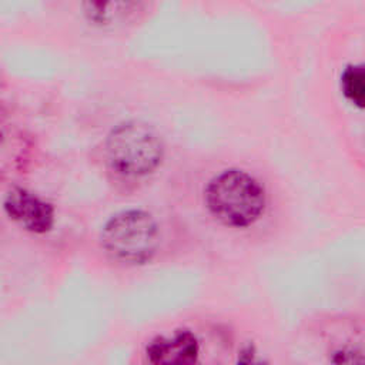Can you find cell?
Wrapping results in <instances>:
<instances>
[{
  "label": "cell",
  "instance_id": "cell-2",
  "mask_svg": "<svg viewBox=\"0 0 365 365\" xmlns=\"http://www.w3.org/2000/svg\"><path fill=\"white\" fill-rule=\"evenodd\" d=\"M107 168L123 180H141L154 174L164 160V143L158 133L141 121L115 125L104 140Z\"/></svg>",
  "mask_w": 365,
  "mask_h": 365
},
{
  "label": "cell",
  "instance_id": "cell-5",
  "mask_svg": "<svg viewBox=\"0 0 365 365\" xmlns=\"http://www.w3.org/2000/svg\"><path fill=\"white\" fill-rule=\"evenodd\" d=\"M3 208L10 220L29 232L46 234L54 225L53 205L26 188H11L4 197Z\"/></svg>",
  "mask_w": 365,
  "mask_h": 365
},
{
  "label": "cell",
  "instance_id": "cell-3",
  "mask_svg": "<svg viewBox=\"0 0 365 365\" xmlns=\"http://www.w3.org/2000/svg\"><path fill=\"white\" fill-rule=\"evenodd\" d=\"M100 242L111 259L127 265H143L157 252L158 224L148 211L124 210L107 220Z\"/></svg>",
  "mask_w": 365,
  "mask_h": 365
},
{
  "label": "cell",
  "instance_id": "cell-7",
  "mask_svg": "<svg viewBox=\"0 0 365 365\" xmlns=\"http://www.w3.org/2000/svg\"><path fill=\"white\" fill-rule=\"evenodd\" d=\"M344 98L358 110H365V63L348 64L339 77Z\"/></svg>",
  "mask_w": 365,
  "mask_h": 365
},
{
  "label": "cell",
  "instance_id": "cell-1",
  "mask_svg": "<svg viewBox=\"0 0 365 365\" xmlns=\"http://www.w3.org/2000/svg\"><path fill=\"white\" fill-rule=\"evenodd\" d=\"M204 204L220 224L238 230L251 227L262 217L267 194L252 174L228 168L208 181L204 188Z\"/></svg>",
  "mask_w": 365,
  "mask_h": 365
},
{
  "label": "cell",
  "instance_id": "cell-6",
  "mask_svg": "<svg viewBox=\"0 0 365 365\" xmlns=\"http://www.w3.org/2000/svg\"><path fill=\"white\" fill-rule=\"evenodd\" d=\"M200 342L188 331H175L170 336H157L145 346V358L150 364L188 365L198 361Z\"/></svg>",
  "mask_w": 365,
  "mask_h": 365
},
{
  "label": "cell",
  "instance_id": "cell-4",
  "mask_svg": "<svg viewBox=\"0 0 365 365\" xmlns=\"http://www.w3.org/2000/svg\"><path fill=\"white\" fill-rule=\"evenodd\" d=\"M157 0H76V11L91 29L106 33L134 27L154 11Z\"/></svg>",
  "mask_w": 365,
  "mask_h": 365
}]
</instances>
